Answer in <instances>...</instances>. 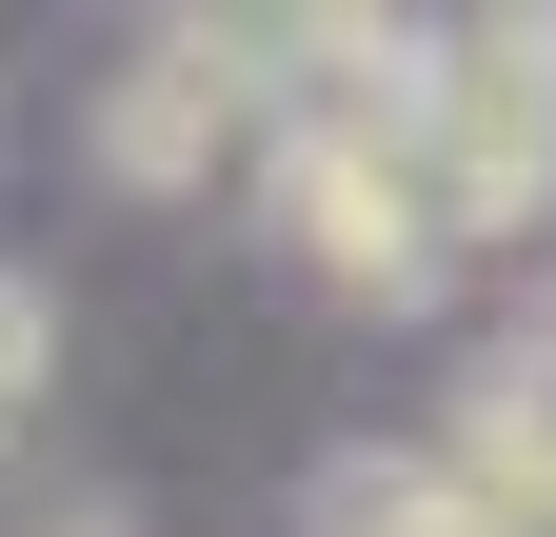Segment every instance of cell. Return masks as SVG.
I'll list each match as a JSON object with an SVG mask.
<instances>
[{
	"mask_svg": "<svg viewBox=\"0 0 556 537\" xmlns=\"http://www.w3.org/2000/svg\"><path fill=\"white\" fill-rule=\"evenodd\" d=\"M258 199H278V239H299L338 299H438V259H457L417 120H318V100H299V120L258 140Z\"/></svg>",
	"mask_w": 556,
	"mask_h": 537,
	"instance_id": "6da1fadb",
	"label": "cell"
},
{
	"mask_svg": "<svg viewBox=\"0 0 556 537\" xmlns=\"http://www.w3.org/2000/svg\"><path fill=\"white\" fill-rule=\"evenodd\" d=\"M278 80H299V21H160V40L100 80V179H119V199L219 179L239 140H278V120H299Z\"/></svg>",
	"mask_w": 556,
	"mask_h": 537,
	"instance_id": "7a4b0ae2",
	"label": "cell"
},
{
	"mask_svg": "<svg viewBox=\"0 0 556 537\" xmlns=\"http://www.w3.org/2000/svg\"><path fill=\"white\" fill-rule=\"evenodd\" d=\"M417 160H438V220L457 239H517L556 199V21H457L438 40V100H417Z\"/></svg>",
	"mask_w": 556,
	"mask_h": 537,
	"instance_id": "3957f363",
	"label": "cell"
},
{
	"mask_svg": "<svg viewBox=\"0 0 556 537\" xmlns=\"http://www.w3.org/2000/svg\"><path fill=\"white\" fill-rule=\"evenodd\" d=\"M438 458H457V498L497 517V537H556V359H497L438 419Z\"/></svg>",
	"mask_w": 556,
	"mask_h": 537,
	"instance_id": "277c9868",
	"label": "cell"
},
{
	"mask_svg": "<svg viewBox=\"0 0 556 537\" xmlns=\"http://www.w3.org/2000/svg\"><path fill=\"white\" fill-rule=\"evenodd\" d=\"M299 537H497V517L457 498V458H338Z\"/></svg>",
	"mask_w": 556,
	"mask_h": 537,
	"instance_id": "5b68a950",
	"label": "cell"
},
{
	"mask_svg": "<svg viewBox=\"0 0 556 537\" xmlns=\"http://www.w3.org/2000/svg\"><path fill=\"white\" fill-rule=\"evenodd\" d=\"M40 359H60V319H40V279H0V438H21V398H40Z\"/></svg>",
	"mask_w": 556,
	"mask_h": 537,
	"instance_id": "8992f818",
	"label": "cell"
},
{
	"mask_svg": "<svg viewBox=\"0 0 556 537\" xmlns=\"http://www.w3.org/2000/svg\"><path fill=\"white\" fill-rule=\"evenodd\" d=\"M517 359H556V299H536V339H517Z\"/></svg>",
	"mask_w": 556,
	"mask_h": 537,
	"instance_id": "52a82bcc",
	"label": "cell"
},
{
	"mask_svg": "<svg viewBox=\"0 0 556 537\" xmlns=\"http://www.w3.org/2000/svg\"><path fill=\"white\" fill-rule=\"evenodd\" d=\"M60 537H119V517H60Z\"/></svg>",
	"mask_w": 556,
	"mask_h": 537,
	"instance_id": "ba28073f",
	"label": "cell"
}]
</instances>
